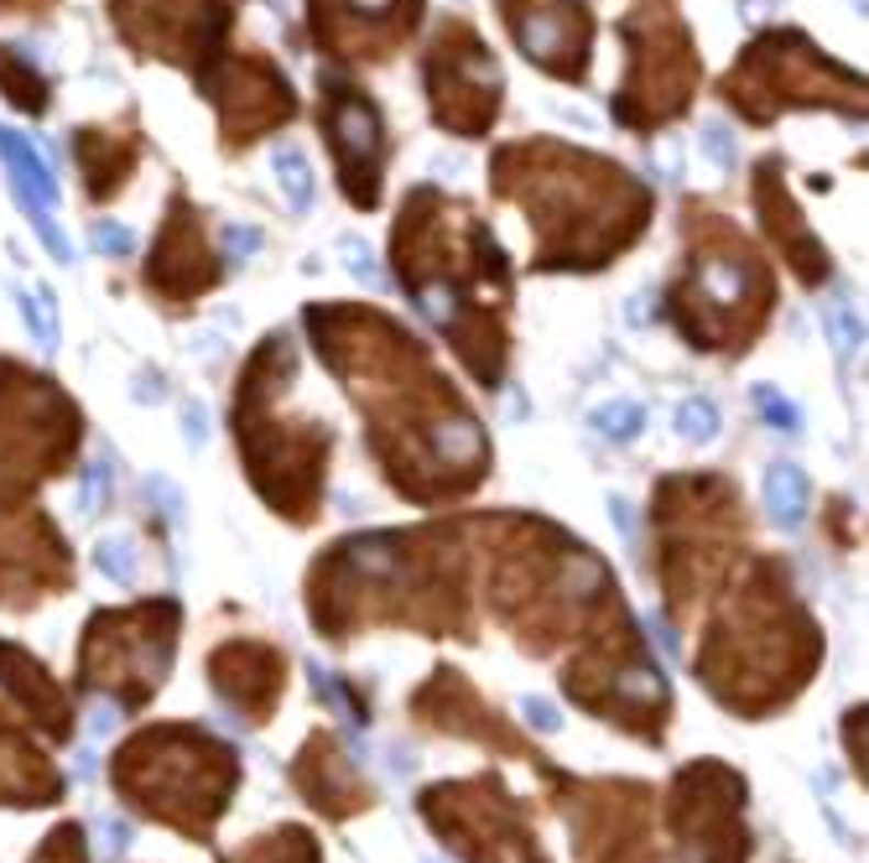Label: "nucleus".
<instances>
[{
  "label": "nucleus",
  "instance_id": "obj_1",
  "mask_svg": "<svg viewBox=\"0 0 869 863\" xmlns=\"http://www.w3.org/2000/svg\"><path fill=\"white\" fill-rule=\"evenodd\" d=\"M713 229H698V250L688 260V276L672 287V317L677 328L692 338V344H709V349L739 354L734 349V328H729V307L745 313L750 328L766 323V307H771V276L760 266L745 239L734 235L724 218H709Z\"/></svg>",
  "mask_w": 869,
  "mask_h": 863
},
{
  "label": "nucleus",
  "instance_id": "obj_2",
  "mask_svg": "<svg viewBox=\"0 0 869 863\" xmlns=\"http://www.w3.org/2000/svg\"><path fill=\"white\" fill-rule=\"evenodd\" d=\"M724 99L750 125H766L791 104H828L844 115H865V79L838 68L828 53H817L802 32H766L729 68Z\"/></svg>",
  "mask_w": 869,
  "mask_h": 863
},
{
  "label": "nucleus",
  "instance_id": "obj_3",
  "mask_svg": "<svg viewBox=\"0 0 869 863\" xmlns=\"http://www.w3.org/2000/svg\"><path fill=\"white\" fill-rule=\"evenodd\" d=\"M620 37L631 42V79L614 94V120L631 131H661L698 89V42L672 11L620 21Z\"/></svg>",
  "mask_w": 869,
  "mask_h": 863
},
{
  "label": "nucleus",
  "instance_id": "obj_4",
  "mask_svg": "<svg viewBox=\"0 0 869 863\" xmlns=\"http://www.w3.org/2000/svg\"><path fill=\"white\" fill-rule=\"evenodd\" d=\"M110 16L141 58L178 63L198 83L214 79V63L224 58V32H230L224 0H110Z\"/></svg>",
  "mask_w": 869,
  "mask_h": 863
},
{
  "label": "nucleus",
  "instance_id": "obj_5",
  "mask_svg": "<svg viewBox=\"0 0 869 863\" xmlns=\"http://www.w3.org/2000/svg\"><path fill=\"white\" fill-rule=\"evenodd\" d=\"M427 94H433V120L448 136L475 141L494 125L505 83H500L494 53L475 37V26L443 21V32L427 47Z\"/></svg>",
  "mask_w": 869,
  "mask_h": 863
},
{
  "label": "nucleus",
  "instance_id": "obj_6",
  "mask_svg": "<svg viewBox=\"0 0 869 863\" xmlns=\"http://www.w3.org/2000/svg\"><path fill=\"white\" fill-rule=\"evenodd\" d=\"M317 125L328 136V152H334L338 182H344V198L355 209H376L380 203V172H386V120H380L376 99L355 89V83L323 74L317 83Z\"/></svg>",
  "mask_w": 869,
  "mask_h": 863
},
{
  "label": "nucleus",
  "instance_id": "obj_7",
  "mask_svg": "<svg viewBox=\"0 0 869 863\" xmlns=\"http://www.w3.org/2000/svg\"><path fill=\"white\" fill-rule=\"evenodd\" d=\"M515 47L553 79L583 83L589 79L593 16L583 0H500Z\"/></svg>",
  "mask_w": 869,
  "mask_h": 863
},
{
  "label": "nucleus",
  "instance_id": "obj_8",
  "mask_svg": "<svg viewBox=\"0 0 869 863\" xmlns=\"http://www.w3.org/2000/svg\"><path fill=\"white\" fill-rule=\"evenodd\" d=\"M203 89L214 94L219 115H224V146H230V152H245L256 136L277 131V125H287V120L297 115L292 83L281 79L260 53L235 58L224 68V79H209Z\"/></svg>",
  "mask_w": 869,
  "mask_h": 863
},
{
  "label": "nucleus",
  "instance_id": "obj_9",
  "mask_svg": "<svg viewBox=\"0 0 869 863\" xmlns=\"http://www.w3.org/2000/svg\"><path fill=\"white\" fill-rule=\"evenodd\" d=\"M219 256L209 250L203 239V218L188 198H172L167 203V218H161V235H157V250L146 260V287L167 302H193L203 296L209 287L219 281Z\"/></svg>",
  "mask_w": 869,
  "mask_h": 863
},
{
  "label": "nucleus",
  "instance_id": "obj_10",
  "mask_svg": "<svg viewBox=\"0 0 869 863\" xmlns=\"http://www.w3.org/2000/svg\"><path fill=\"white\" fill-rule=\"evenodd\" d=\"M416 11H422V0H313V37L334 53L344 26H359V16H365L359 58L386 63L391 47H401V42L412 37Z\"/></svg>",
  "mask_w": 869,
  "mask_h": 863
},
{
  "label": "nucleus",
  "instance_id": "obj_11",
  "mask_svg": "<svg viewBox=\"0 0 869 863\" xmlns=\"http://www.w3.org/2000/svg\"><path fill=\"white\" fill-rule=\"evenodd\" d=\"M755 209L766 218V235L781 245L787 266L802 276V287L828 281V250L802 229V209H796L787 193V167H781V157H766L755 167Z\"/></svg>",
  "mask_w": 869,
  "mask_h": 863
},
{
  "label": "nucleus",
  "instance_id": "obj_12",
  "mask_svg": "<svg viewBox=\"0 0 869 863\" xmlns=\"http://www.w3.org/2000/svg\"><path fill=\"white\" fill-rule=\"evenodd\" d=\"M74 161L89 182V198L104 203L125 188V177L136 172L141 136L136 131H110V125H83V131H74Z\"/></svg>",
  "mask_w": 869,
  "mask_h": 863
},
{
  "label": "nucleus",
  "instance_id": "obj_13",
  "mask_svg": "<svg viewBox=\"0 0 869 863\" xmlns=\"http://www.w3.org/2000/svg\"><path fill=\"white\" fill-rule=\"evenodd\" d=\"M0 161H5V167H11V177H16L21 203H32V209H47V214H53V203H58L53 172H47L37 152H32V146H26L21 136H11L5 125H0Z\"/></svg>",
  "mask_w": 869,
  "mask_h": 863
},
{
  "label": "nucleus",
  "instance_id": "obj_14",
  "mask_svg": "<svg viewBox=\"0 0 869 863\" xmlns=\"http://www.w3.org/2000/svg\"><path fill=\"white\" fill-rule=\"evenodd\" d=\"M0 94L11 99L21 115H47V104H53V83L42 79L26 58H16L11 47H0Z\"/></svg>",
  "mask_w": 869,
  "mask_h": 863
},
{
  "label": "nucleus",
  "instance_id": "obj_15",
  "mask_svg": "<svg viewBox=\"0 0 869 863\" xmlns=\"http://www.w3.org/2000/svg\"><path fill=\"white\" fill-rule=\"evenodd\" d=\"M766 500H771V515L787 530L802 526V515H807V484H802V473L796 469H771V479H766Z\"/></svg>",
  "mask_w": 869,
  "mask_h": 863
},
{
  "label": "nucleus",
  "instance_id": "obj_16",
  "mask_svg": "<svg viewBox=\"0 0 869 863\" xmlns=\"http://www.w3.org/2000/svg\"><path fill=\"white\" fill-rule=\"evenodd\" d=\"M277 182H281V193L292 198V209L313 203V172H308L302 152H277Z\"/></svg>",
  "mask_w": 869,
  "mask_h": 863
},
{
  "label": "nucleus",
  "instance_id": "obj_17",
  "mask_svg": "<svg viewBox=\"0 0 869 863\" xmlns=\"http://www.w3.org/2000/svg\"><path fill=\"white\" fill-rule=\"evenodd\" d=\"M677 427L688 432V437H713V432H718V412H713L709 401H688V406L677 412Z\"/></svg>",
  "mask_w": 869,
  "mask_h": 863
},
{
  "label": "nucleus",
  "instance_id": "obj_18",
  "mask_svg": "<svg viewBox=\"0 0 869 863\" xmlns=\"http://www.w3.org/2000/svg\"><path fill=\"white\" fill-rule=\"evenodd\" d=\"M99 568L110 572V578H120V583H131V578H136V562H131V547H125V541H115V547H104V557H99Z\"/></svg>",
  "mask_w": 869,
  "mask_h": 863
},
{
  "label": "nucleus",
  "instance_id": "obj_19",
  "mask_svg": "<svg viewBox=\"0 0 869 863\" xmlns=\"http://www.w3.org/2000/svg\"><path fill=\"white\" fill-rule=\"evenodd\" d=\"M604 427H614V437H635L640 427V406H610V412H599Z\"/></svg>",
  "mask_w": 869,
  "mask_h": 863
},
{
  "label": "nucleus",
  "instance_id": "obj_20",
  "mask_svg": "<svg viewBox=\"0 0 869 863\" xmlns=\"http://www.w3.org/2000/svg\"><path fill=\"white\" fill-rule=\"evenodd\" d=\"M526 718H532L536 733H557L562 728V718H557V707L553 703H542V697H526V707H521Z\"/></svg>",
  "mask_w": 869,
  "mask_h": 863
},
{
  "label": "nucleus",
  "instance_id": "obj_21",
  "mask_svg": "<svg viewBox=\"0 0 869 863\" xmlns=\"http://www.w3.org/2000/svg\"><path fill=\"white\" fill-rule=\"evenodd\" d=\"M760 412L771 416V422H787V427H796V412H791L781 395H771V391H760Z\"/></svg>",
  "mask_w": 869,
  "mask_h": 863
},
{
  "label": "nucleus",
  "instance_id": "obj_22",
  "mask_svg": "<svg viewBox=\"0 0 869 863\" xmlns=\"http://www.w3.org/2000/svg\"><path fill=\"white\" fill-rule=\"evenodd\" d=\"M99 250H110V256H125V250H131V235H125V229H99Z\"/></svg>",
  "mask_w": 869,
  "mask_h": 863
},
{
  "label": "nucleus",
  "instance_id": "obj_23",
  "mask_svg": "<svg viewBox=\"0 0 869 863\" xmlns=\"http://www.w3.org/2000/svg\"><path fill=\"white\" fill-rule=\"evenodd\" d=\"M53 0H0V11H47Z\"/></svg>",
  "mask_w": 869,
  "mask_h": 863
}]
</instances>
